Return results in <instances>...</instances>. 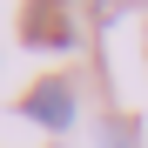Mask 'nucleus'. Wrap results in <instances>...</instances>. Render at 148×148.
Here are the masks:
<instances>
[{
	"mask_svg": "<svg viewBox=\"0 0 148 148\" xmlns=\"http://www.w3.org/2000/svg\"><path fill=\"white\" fill-rule=\"evenodd\" d=\"M20 114L27 121H40V128H54V135H67L74 128V88L61 81H34V94H20Z\"/></svg>",
	"mask_w": 148,
	"mask_h": 148,
	"instance_id": "1",
	"label": "nucleus"
},
{
	"mask_svg": "<svg viewBox=\"0 0 148 148\" xmlns=\"http://www.w3.org/2000/svg\"><path fill=\"white\" fill-rule=\"evenodd\" d=\"M20 34H27L34 47H74L81 40V20H74L67 7H20Z\"/></svg>",
	"mask_w": 148,
	"mask_h": 148,
	"instance_id": "2",
	"label": "nucleus"
}]
</instances>
